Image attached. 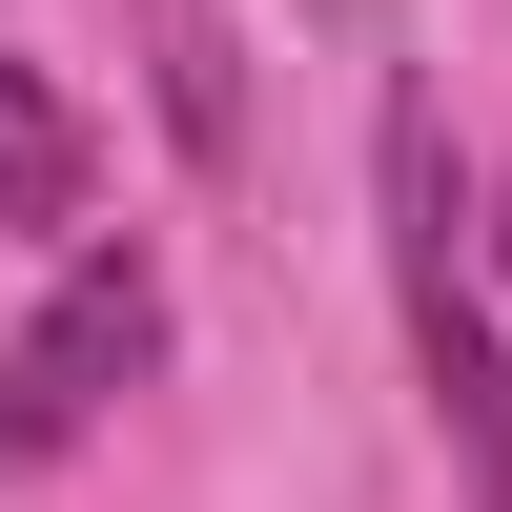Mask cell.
Listing matches in <instances>:
<instances>
[{"label":"cell","mask_w":512,"mask_h":512,"mask_svg":"<svg viewBox=\"0 0 512 512\" xmlns=\"http://www.w3.org/2000/svg\"><path fill=\"white\" fill-rule=\"evenodd\" d=\"M144 41H164V123H185V164H246V41H226V0H144Z\"/></svg>","instance_id":"4"},{"label":"cell","mask_w":512,"mask_h":512,"mask_svg":"<svg viewBox=\"0 0 512 512\" xmlns=\"http://www.w3.org/2000/svg\"><path fill=\"white\" fill-rule=\"evenodd\" d=\"M82 185H103L82 103H62L41 62H0V226H41V246H62V226H82Z\"/></svg>","instance_id":"3"},{"label":"cell","mask_w":512,"mask_h":512,"mask_svg":"<svg viewBox=\"0 0 512 512\" xmlns=\"http://www.w3.org/2000/svg\"><path fill=\"white\" fill-rule=\"evenodd\" d=\"M164 369V267L144 246H82L62 287H41V328L0 349V472H41V451H82L123 390Z\"/></svg>","instance_id":"2"},{"label":"cell","mask_w":512,"mask_h":512,"mask_svg":"<svg viewBox=\"0 0 512 512\" xmlns=\"http://www.w3.org/2000/svg\"><path fill=\"white\" fill-rule=\"evenodd\" d=\"M390 246H410V369H431V431L472 512H512V328L472 308V185H451L431 103H390Z\"/></svg>","instance_id":"1"},{"label":"cell","mask_w":512,"mask_h":512,"mask_svg":"<svg viewBox=\"0 0 512 512\" xmlns=\"http://www.w3.org/2000/svg\"><path fill=\"white\" fill-rule=\"evenodd\" d=\"M492 267H512V185H492Z\"/></svg>","instance_id":"5"}]
</instances>
